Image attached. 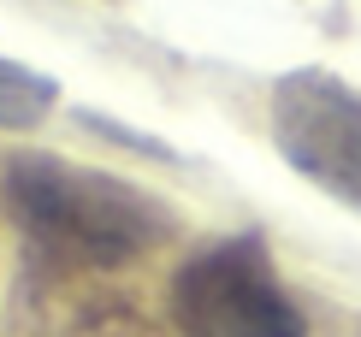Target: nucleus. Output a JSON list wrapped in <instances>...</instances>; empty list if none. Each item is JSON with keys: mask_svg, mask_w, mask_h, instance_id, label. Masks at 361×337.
I'll return each instance as SVG.
<instances>
[{"mask_svg": "<svg viewBox=\"0 0 361 337\" xmlns=\"http://www.w3.org/2000/svg\"><path fill=\"white\" fill-rule=\"evenodd\" d=\"M273 142L314 190L361 213V89L332 71H290L273 83Z\"/></svg>", "mask_w": 361, "mask_h": 337, "instance_id": "nucleus-3", "label": "nucleus"}, {"mask_svg": "<svg viewBox=\"0 0 361 337\" xmlns=\"http://www.w3.org/2000/svg\"><path fill=\"white\" fill-rule=\"evenodd\" d=\"M6 207L42 249L59 260H83V266H125L166 243L172 219L148 190L95 172V166H71L59 154H18L6 166Z\"/></svg>", "mask_w": 361, "mask_h": 337, "instance_id": "nucleus-1", "label": "nucleus"}, {"mask_svg": "<svg viewBox=\"0 0 361 337\" xmlns=\"http://www.w3.org/2000/svg\"><path fill=\"white\" fill-rule=\"evenodd\" d=\"M54 101H59L54 78H42V71H30V66H18V59L0 54V130L42 125V118L54 113Z\"/></svg>", "mask_w": 361, "mask_h": 337, "instance_id": "nucleus-4", "label": "nucleus"}, {"mask_svg": "<svg viewBox=\"0 0 361 337\" xmlns=\"http://www.w3.org/2000/svg\"><path fill=\"white\" fill-rule=\"evenodd\" d=\"M172 308L184 337H308L261 237H231L195 255L172 284Z\"/></svg>", "mask_w": 361, "mask_h": 337, "instance_id": "nucleus-2", "label": "nucleus"}]
</instances>
